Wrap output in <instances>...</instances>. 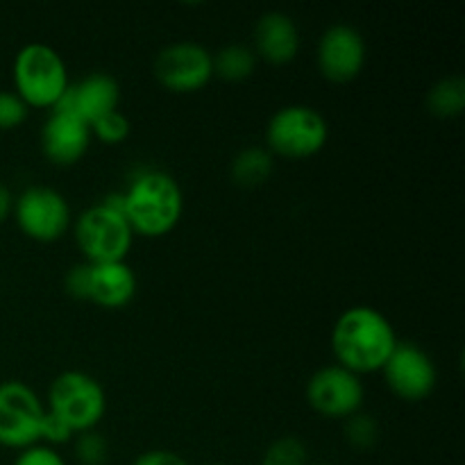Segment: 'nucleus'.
Instances as JSON below:
<instances>
[{"label": "nucleus", "instance_id": "nucleus-7", "mask_svg": "<svg viewBox=\"0 0 465 465\" xmlns=\"http://www.w3.org/2000/svg\"><path fill=\"white\" fill-rule=\"evenodd\" d=\"M45 404L39 395L18 380L0 381V445L25 450L39 443Z\"/></svg>", "mask_w": 465, "mask_h": 465}, {"label": "nucleus", "instance_id": "nucleus-10", "mask_svg": "<svg viewBox=\"0 0 465 465\" xmlns=\"http://www.w3.org/2000/svg\"><path fill=\"white\" fill-rule=\"evenodd\" d=\"M366 391L361 377L348 368L325 366L313 372L307 381V402L325 418H350L361 409Z\"/></svg>", "mask_w": 465, "mask_h": 465}, {"label": "nucleus", "instance_id": "nucleus-4", "mask_svg": "<svg viewBox=\"0 0 465 465\" xmlns=\"http://www.w3.org/2000/svg\"><path fill=\"white\" fill-rule=\"evenodd\" d=\"M45 411L64 422L73 434L94 431L107 411L103 384L89 372L66 371L53 380Z\"/></svg>", "mask_w": 465, "mask_h": 465}, {"label": "nucleus", "instance_id": "nucleus-31", "mask_svg": "<svg viewBox=\"0 0 465 465\" xmlns=\"http://www.w3.org/2000/svg\"><path fill=\"white\" fill-rule=\"evenodd\" d=\"M321 465H330V463H321Z\"/></svg>", "mask_w": 465, "mask_h": 465}, {"label": "nucleus", "instance_id": "nucleus-26", "mask_svg": "<svg viewBox=\"0 0 465 465\" xmlns=\"http://www.w3.org/2000/svg\"><path fill=\"white\" fill-rule=\"evenodd\" d=\"M73 436H75V434H73V431L68 430V427L64 425L59 418H54L53 413L45 411L44 422H41V439L39 440H45V443L53 448V445L66 443V440H71Z\"/></svg>", "mask_w": 465, "mask_h": 465}, {"label": "nucleus", "instance_id": "nucleus-12", "mask_svg": "<svg viewBox=\"0 0 465 465\" xmlns=\"http://www.w3.org/2000/svg\"><path fill=\"white\" fill-rule=\"evenodd\" d=\"M366 41L361 32L348 23H334L318 41V68L331 82H350L366 66Z\"/></svg>", "mask_w": 465, "mask_h": 465}, {"label": "nucleus", "instance_id": "nucleus-19", "mask_svg": "<svg viewBox=\"0 0 465 465\" xmlns=\"http://www.w3.org/2000/svg\"><path fill=\"white\" fill-rule=\"evenodd\" d=\"M427 107L440 118L459 116L465 107V80L461 75H450L436 82L427 94Z\"/></svg>", "mask_w": 465, "mask_h": 465}, {"label": "nucleus", "instance_id": "nucleus-17", "mask_svg": "<svg viewBox=\"0 0 465 465\" xmlns=\"http://www.w3.org/2000/svg\"><path fill=\"white\" fill-rule=\"evenodd\" d=\"M230 171L239 186H259L271 177L272 154L262 145H250V148H243L236 154Z\"/></svg>", "mask_w": 465, "mask_h": 465}, {"label": "nucleus", "instance_id": "nucleus-25", "mask_svg": "<svg viewBox=\"0 0 465 465\" xmlns=\"http://www.w3.org/2000/svg\"><path fill=\"white\" fill-rule=\"evenodd\" d=\"M14 465H66L62 459V454L57 452L50 445H32L18 452V457L14 459Z\"/></svg>", "mask_w": 465, "mask_h": 465}, {"label": "nucleus", "instance_id": "nucleus-29", "mask_svg": "<svg viewBox=\"0 0 465 465\" xmlns=\"http://www.w3.org/2000/svg\"><path fill=\"white\" fill-rule=\"evenodd\" d=\"M14 212V195L12 191L5 184H0V225L9 218V213Z\"/></svg>", "mask_w": 465, "mask_h": 465}, {"label": "nucleus", "instance_id": "nucleus-18", "mask_svg": "<svg viewBox=\"0 0 465 465\" xmlns=\"http://www.w3.org/2000/svg\"><path fill=\"white\" fill-rule=\"evenodd\" d=\"M257 66V54L250 45L230 44L213 54V75L227 82H241L250 77Z\"/></svg>", "mask_w": 465, "mask_h": 465}, {"label": "nucleus", "instance_id": "nucleus-5", "mask_svg": "<svg viewBox=\"0 0 465 465\" xmlns=\"http://www.w3.org/2000/svg\"><path fill=\"white\" fill-rule=\"evenodd\" d=\"M330 125L312 104H286L277 109L266 127L268 153L286 159H307L325 148Z\"/></svg>", "mask_w": 465, "mask_h": 465}, {"label": "nucleus", "instance_id": "nucleus-16", "mask_svg": "<svg viewBox=\"0 0 465 465\" xmlns=\"http://www.w3.org/2000/svg\"><path fill=\"white\" fill-rule=\"evenodd\" d=\"M254 54L271 64L293 62L300 50V27L289 14L272 9L262 14L254 25Z\"/></svg>", "mask_w": 465, "mask_h": 465}, {"label": "nucleus", "instance_id": "nucleus-27", "mask_svg": "<svg viewBox=\"0 0 465 465\" xmlns=\"http://www.w3.org/2000/svg\"><path fill=\"white\" fill-rule=\"evenodd\" d=\"M66 291L73 298L86 300V291H89V263H77L66 272Z\"/></svg>", "mask_w": 465, "mask_h": 465}, {"label": "nucleus", "instance_id": "nucleus-30", "mask_svg": "<svg viewBox=\"0 0 465 465\" xmlns=\"http://www.w3.org/2000/svg\"><path fill=\"white\" fill-rule=\"evenodd\" d=\"M207 465H225V463H207Z\"/></svg>", "mask_w": 465, "mask_h": 465}, {"label": "nucleus", "instance_id": "nucleus-11", "mask_svg": "<svg viewBox=\"0 0 465 465\" xmlns=\"http://www.w3.org/2000/svg\"><path fill=\"white\" fill-rule=\"evenodd\" d=\"M381 372L389 389L407 402L427 400L434 393L436 381H439L434 359L420 345L407 343V341H400Z\"/></svg>", "mask_w": 465, "mask_h": 465}, {"label": "nucleus", "instance_id": "nucleus-22", "mask_svg": "<svg viewBox=\"0 0 465 465\" xmlns=\"http://www.w3.org/2000/svg\"><path fill=\"white\" fill-rule=\"evenodd\" d=\"M27 107L16 91H0V130H16L27 118Z\"/></svg>", "mask_w": 465, "mask_h": 465}, {"label": "nucleus", "instance_id": "nucleus-13", "mask_svg": "<svg viewBox=\"0 0 465 465\" xmlns=\"http://www.w3.org/2000/svg\"><path fill=\"white\" fill-rule=\"evenodd\" d=\"M121 103V84L109 73H91L77 84H68L53 112H68L80 116L82 121L95 123L98 118L116 112Z\"/></svg>", "mask_w": 465, "mask_h": 465}, {"label": "nucleus", "instance_id": "nucleus-28", "mask_svg": "<svg viewBox=\"0 0 465 465\" xmlns=\"http://www.w3.org/2000/svg\"><path fill=\"white\" fill-rule=\"evenodd\" d=\"M132 465H189V461L173 450H148L139 454Z\"/></svg>", "mask_w": 465, "mask_h": 465}, {"label": "nucleus", "instance_id": "nucleus-1", "mask_svg": "<svg viewBox=\"0 0 465 465\" xmlns=\"http://www.w3.org/2000/svg\"><path fill=\"white\" fill-rule=\"evenodd\" d=\"M398 343V334L389 318L368 304L345 309L331 330V352L339 366L348 368L354 375L381 371Z\"/></svg>", "mask_w": 465, "mask_h": 465}, {"label": "nucleus", "instance_id": "nucleus-20", "mask_svg": "<svg viewBox=\"0 0 465 465\" xmlns=\"http://www.w3.org/2000/svg\"><path fill=\"white\" fill-rule=\"evenodd\" d=\"M307 445L298 436H282L263 452L262 465H307Z\"/></svg>", "mask_w": 465, "mask_h": 465}, {"label": "nucleus", "instance_id": "nucleus-3", "mask_svg": "<svg viewBox=\"0 0 465 465\" xmlns=\"http://www.w3.org/2000/svg\"><path fill=\"white\" fill-rule=\"evenodd\" d=\"M14 91L27 107L53 109L68 89V68L62 54L44 41L25 44L12 64Z\"/></svg>", "mask_w": 465, "mask_h": 465}, {"label": "nucleus", "instance_id": "nucleus-23", "mask_svg": "<svg viewBox=\"0 0 465 465\" xmlns=\"http://www.w3.org/2000/svg\"><path fill=\"white\" fill-rule=\"evenodd\" d=\"M75 454L82 465H104L107 463V443L95 431H84V434H77Z\"/></svg>", "mask_w": 465, "mask_h": 465}, {"label": "nucleus", "instance_id": "nucleus-21", "mask_svg": "<svg viewBox=\"0 0 465 465\" xmlns=\"http://www.w3.org/2000/svg\"><path fill=\"white\" fill-rule=\"evenodd\" d=\"M127 134H130V121H127V116L121 109L91 123V136H95V139L107 145L121 143V141L127 139Z\"/></svg>", "mask_w": 465, "mask_h": 465}, {"label": "nucleus", "instance_id": "nucleus-6", "mask_svg": "<svg viewBox=\"0 0 465 465\" xmlns=\"http://www.w3.org/2000/svg\"><path fill=\"white\" fill-rule=\"evenodd\" d=\"M75 243L86 257V263L125 262L134 241L130 223L116 209L100 200L75 218Z\"/></svg>", "mask_w": 465, "mask_h": 465}, {"label": "nucleus", "instance_id": "nucleus-14", "mask_svg": "<svg viewBox=\"0 0 465 465\" xmlns=\"http://www.w3.org/2000/svg\"><path fill=\"white\" fill-rule=\"evenodd\" d=\"M91 125L68 112H53L41 127V150L57 166H73L91 145Z\"/></svg>", "mask_w": 465, "mask_h": 465}, {"label": "nucleus", "instance_id": "nucleus-24", "mask_svg": "<svg viewBox=\"0 0 465 465\" xmlns=\"http://www.w3.org/2000/svg\"><path fill=\"white\" fill-rule=\"evenodd\" d=\"M350 445L354 448H371L377 440V422L372 416H363V413H354L348 418V427H345Z\"/></svg>", "mask_w": 465, "mask_h": 465}, {"label": "nucleus", "instance_id": "nucleus-8", "mask_svg": "<svg viewBox=\"0 0 465 465\" xmlns=\"http://www.w3.org/2000/svg\"><path fill=\"white\" fill-rule=\"evenodd\" d=\"M14 218L25 236L39 243L62 239L71 227V207L53 186L35 184L14 198Z\"/></svg>", "mask_w": 465, "mask_h": 465}, {"label": "nucleus", "instance_id": "nucleus-15", "mask_svg": "<svg viewBox=\"0 0 465 465\" xmlns=\"http://www.w3.org/2000/svg\"><path fill=\"white\" fill-rule=\"evenodd\" d=\"M136 272L127 262L89 263L86 300L103 309H123L136 295Z\"/></svg>", "mask_w": 465, "mask_h": 465}, {"label": "nucleus", "instance_id": "nucleus-2", "mask_svg": "<svg viewBox=\"0 0 465 465\" xmlns=\"http://www.w3.org/2000/svg\"><path fill=\"white\" fill-rule=\"evenodd\" d=\"M184 195L173 175L163 171H143L123 193V213L132 232L141 236H163L180 223Z\"/></svg>", "mask_w": 465, "mask_h": 465}, {"label": "nucleus", "instance_id": "nucleus-9", "mask_svg": "<svg viewBox=\"0 0 465 465\" xmlns=\"http://www.w3.org/2000/svg\"><path fill=\"white\" fill-rule=\"evenodd\" d=\"M154 77L168 91L193 94L212 82L213 54L198 41H175L159 50L154 59Z\"/></svg>", "mask_w": 465, "mask_h": 465}]
</instances>
